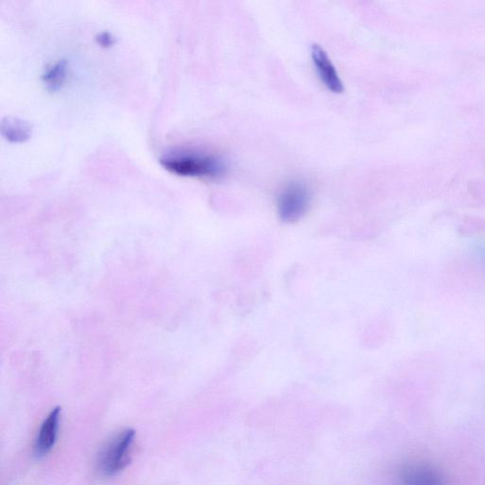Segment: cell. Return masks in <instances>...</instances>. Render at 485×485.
I'll return each instance as SVG.
<instances>
[{
	"label": "cell",
	"mask_w": 485,
	"mask_h": 485,
	"mask_svg": "<svg viewBox=\"0 0 485 485\" xmlns=\"http://www.w3.org/2000/svg\"><path fill=\"white\" fill-rule=\"evenodd\" d=\"M160 164L172 174L180 176L217 178L227 172L224 160L196 152H175L160 158Z\"/></svg>",
	"instance_id": "obj_1"
},
{
	"label": "cell",
	"mask_w": 485,
	"mask_h": 485,
	"mask_svg": "<svg viewBox=\"0 0 485 485\" xmlns=\"http://www.w3.org/2000/svg\"><path fill=\"white\" fill-rule=\"evenodd\" d=\"M135 436L134 429L127 428L106 443L97 461L102 475H117L130 464Z\"/></svg>",
	"instance_id": "obj_2"
},
{
	"label": "cell",
	"mask_w": 485,
	"mask_h": 485,
	"mask_svg": "<svg viewBox=\"0 0 485 485\" xmlns=\"http://www.w3.org/2000/svg\"><path fill=\"white\" fill-rule=\"evenodd\" d=\"M311 203L309 189L300 183L288 184L278 199V214L286 223H294L306 215Z\"/></svg>",
	"instance_id": "obj_3"
},
{
	"label": "cell",
	"mask_w": 485,
	"mask_h": 485,
	"mask_svg": "<svg viewBox=\"0 0 485 485\" xmlns=\"http://www.w3.org/2000/svg\"><path fill=\"white\" fill-rule=\"evenodd\" d=\"M311 57L317 75L324 82V85L332 93H342L344 91L343 82L336 66L332 63L325 49L320 45H313Z\"/></svg>",
	"instance_id": "obj_4"
},
{
	"label": "cell",
	"mask_w": 485,
	"mask_h": 485,
	"mask_svg": "<svg viewBox=\"0 0 485 485\" xmlns=\"http://www.w3.org/2000/svg\"><path fill=\"white\" fill-rule=\"evenodd\" d=\"M60 415L61 408H54L40 426L35 443V453L39 458L48 455L55 446V442H57Z\"/></svg>",
	"instance_id": "obj_5"
},
{
	"label": "cell",
	"mask_w": 485,
	"mask_h": 485,
	"mask_svg": "<svg viewBox=\"0 0 485 485\" xmlns=\"http://www.w3.org/2000/svg\"><path fill=\"white\" fill-rule=\"evenodd\" d=\"M403 485H446L442 477L433 467L426 465H410L401 470Z\"/></svg>",
	"instance_id": "obj_6"
},
{
	"label": "cell",
	"mask_w": 485,
	"mask_h": 485,
	"mask_svg": "<svg viewBox=\"0 0 485 485\" xmlns=\"http://www.w3.org/2000/svg\"><path fill=\"white\" fill-rule=\"evenodd\" d=\"M2 134L11 143H25L32 135L31 124L20 119L7 118L2 123Z\"/></svg>",
	"instance_id": "obj_7"
},
{
	"label": "cell",
	"mask_w": 485,
	"mask_h": 485,
	"mask_svg": "<svg viewBox=\"0 0 485 485\" xmlns=\"http://www.w3.org/2000/svg\"><path fill=\"white\" fill-rule=\"evenodd\" d=\"M67 74V62L64 59L50 65L43 75V81L50 91H59L65 84Z\"/></svg>",
	"instance_id": "obj_8"
},
{
	"label": "cell",
	"mask_w": 485,
	"mask_h": 485,
	"mask_svg": "<svg viewBox=\"0 0 485 485\" xmlns=\"http://www.w3.org/2000/svg\"><path fill=\"white\" fill-rule=\"evenodd\" d=\"M97 41L102 47H111L114 44V38L109 33H102L97 37Z\"/></svg>",
	"instance_id": "obj_9"
},
{
	"label": "cell",
	"mask_w": 485,
	"mask_h": 485,
	"mask_svg": "<svg viewBox=\"0 0 485 485\" xmlns=\"http://www.w3.org/2000/svg\"><path fill=\"white\" fill-rule=\"evenodd\" d=\"M481 255L483 256L485 260V247L481 248Z\"/></svg>",
	"instance_id": "obj_10"
}]
</instances>
